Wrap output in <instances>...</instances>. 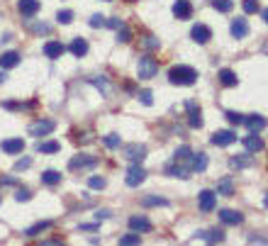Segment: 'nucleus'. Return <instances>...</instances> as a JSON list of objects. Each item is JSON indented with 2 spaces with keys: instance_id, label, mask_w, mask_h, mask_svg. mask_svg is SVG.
<instances>
[{
  "instance_id": "1",
  "label": "nucleus",
  "mask_w": 268,
  "mask_h": 246,
  "mask_svg": "<svg viewBox=\"0 0 268 246\" xmlns=\"http://www.w3.org/2000/svg\"><path fill=\"white\" fill-rule=\"evenodd\" d=\"M168 81L173 85H193L198 81V71L193 66H173L168 71Z\"/></svg>"
},
{
  "instance_id": "2",
  "label": "nucleus",
  "mask_w": 268,
  "mask_h": 246,
  "mask_svg": "<svg viewBox=\"0 0 268 246\" xmlns=\"http://www.w3.org/2000/svg\"><path fill=\"white\" fill-rule=\"evenodd\" d=\"M136 71H139V78L141 81H149V78H154L156 73H159V61L154 59V56H141L139 63H136Z\"/></svg>"
},
{
  "instance_id": "3",
  "label": "nucleus",
  "mask_w": 268,
  "mask_h": 246,
  "mask_svg": "<svg viewBox=\"0 0 268 246\" xmlns=\"http://www.w3.org/2000/svg\"><path fill=\"white\" fill-rule=\"evenodd\" d=\"M237 141V132L234 129H217L212 137H210V144L212 146H229Z\"/></svg>"
},
{
  "instance_id": "4",
  "label": "nucleus",
  "mask_w": 268,
  "mask_h": 246,
  "mask_svg": "<svg viewBox=\"0 0 268 246\" xmlns=\"http://www.w3.org/2000/svg\"><path fill=\"white\" fill-rule=\"evenodd\" d=\"M93 166H98V156H88V154H78L68 161L71 171H83V168H93Z\"/></svg>"
},
{
  "instance_id": "5",
  "label": "nucleus",
  "mask_w": 268,
  "mask_h": 246,
  "mask_svg": "<svg viewBox=\"0 0 268 246\" xmlns=\"http://www.w3.org/2000/svg\"><path fill=\"white\" fill-rule=\"evenodd\" d=\"M54 120H37V122L29 124V134L32 137H47V134H52L54 132Z\"/></svg>"
},
{
  "instance_id": "6",
  "label": "nucleus",
  "mask_w": 268,
  "mask_h": 246,
  "mask_svg": "<svg viewBox=\"0 0 268 246\" xmlns=\"http://www.w3.org/2000/svg\"><path fill=\"white\" fill-rule=\"evenodd\" d=\"M190 37H193V42L195 44H207L210 39H212V29L207 27V25H193V29H190Z\"/></svg>"
},
{
  "instance_id": "7",
  "label": "nucleus",
  "mask_w": 268,
  "mask_h": 246,
  "mask_svg": "<svg viewBox=\"0 0 268 246\" xmlns=\"http://www.w3.org/2000/svg\"><path fill=\"white\" fill-rule=\"evenodd\" d=\"M186 110H188V124H190L193 129H200L202 127V110L193 103V100L186 103Z\"/></svg>"
},
{
  "instance_id": "8",
  "label": "nucleus",
  "mask_w": 268,
  "mask_h": 246,
  "mask_svg": "<svg viewBox=\"0 0 268 246\" xmlns=\"http://www.w3.org/2000/svg\"><path fill=\"white\" fill-rule=\"evenodd\" d=\"M144 156H146V146L144 144H130V146H125V159H130L132 164L144 161Z\"/></svg>"
},
{
  "instance_id": "9",
  "label": "nucleus",
  "mask_w": 268,
  "mask_h": 246,
  "mask_svg": "<svg viewBox=\"0 0 268 246\" xmlns=\"http://www.w3.org/2000/svg\"><path fill=\"white\" fill-rule=\"evenodd\" d=\"M198 202H200L202 212H212V210H214V205H217V192H212V190H200Z\"/></svg>"
},
{
  "instance_id": "10",
  "label": "nucleus",
  "mask_w": 268,
  "mask_h": 246,
  "mask_svg": "<svg viewBox=\"0 0 268 246\" xmlns=\"http://www.w3.org/2000/svg\"><path fill=\"white\" fill-rule=\"evenodd\" d=\"M144 178H146V171H144L139 164H134L132 168L127 171V178H125V181H127V185H130V188H136V185L144 183Z\"/></svg>"
},
{
  "instance_id": "11",
  "label": "nucleus",
  "mask_w": 268,
  "mask_h": 246,
  "mask_svg": "<svg viewBox=\"0 0 268 246\" xmlns=\"http://www.w3.org/2000/svg\"><path fill=\"white\" fill-rule=\"evenodd\" d=\"M229 32H232V37H234V39H244V37L249 34V22H246L244 17H237V20H232Z\"/></svg>"
},
{
  "instance_id": "12",
  "label": "nucleus",
  "mask_w": 268,
  "mask_h": 246,
  "mask_svg": "<svg viewBox=\"0 0 268 246\" xmlns=\"http://www.w3.org/2000/svg\"><path fill=\"white\" fill-rule=\"evenodd\" d=\"M39 7H42L39 0H20V2H17V10H20L22 17H34V15L39 12Z\"/></svg>"
},
{
  "instance_id": "13",
  "label": "nucleus",
  "mask_w": 268,
  "mask_h": 246,
  "mask_svg": "<svg viewBox=\"0 0 268 246\" xmlns=\"http://www.w3.org/2000/svg\"><path fill=\"white\" fill-rule=\"evenodd\" d=\"M188 168L193 171V173H205L207 171V154H190V164H188Z\"/></svg>"
},
{
  "instance_id": "14",
  "label": "nucleus",
  "mask_w": 268,
  "mask_h": 246,
  "mask_svg": "<svg viewBox=\"0 0 268 246\" xmlns=\"http://www.w3.org/2000/svg\"><path fill=\"white\" fill-rule=\"evenodd\" d=\"M0 149H2L5 154H22V149H25V139H22V137L5 139V141L0 144Z\"/></svg>"
},
{
  "instance_id": "15",
  "label": "nucleus",
  "mask_w": 268,
  "mask_h": 246,
  "mask_svg": "<svg viewBox=\"0 0 268 246\" xmlns=\"http://www.w3.org/2000/svg\"><path fill=\"white\" fill-rule=\"evenodd\" d=\"M173 15H176L178 20H190L193 5H190L188 0H176V2H173Z\"/></svg>"
},
{
  "instance_id": "16",
  "label": "nucleus",
  "mask_w": 268,
  "mask_h": 246,
  "mask_svg": "<svg viewBox=\"0 0 268 246\" xmlns=\"http://www.w3.org/2000/svg\"><path fill=\"white\" fill-rule=\"evenodd\" d=\"M130 229L136 232V234L151 232V222H149L146 217H141V215H134V217H130Z\"/></svg>"
},
{
  "instance_id": "17",
  "label": "nucleus",
  "mask_w": 268,
  "mask_h": 246,
  "mask_svg": "<svg viewBox=\"0 0 268 246\" xmlns=\"http://www.w3.org/2000/svg\"><path fill=\"white\" fill-rule=\"evenodd\" d=\"M64 52H66V47H64L61 42H47V44H44V56H47V59H61Z\"/></svg>"
},
{
  "instance_id": "18",
  "label": "nucleus",
  "mask_w": 268,
  "mask_h": 246,
  "mask_svg": "<svg viewBox=\"0 0 268 246\" xmlns=\"http://www.w3.org/2000/svg\"><path fill=\"white\" fill-rule=\"evenodd\" d=\"M219 219H222V224H232V227H237V224L244 222V215L237 212V210H222V212H219Z\"/></svg>"
},
{
  "instance_id": "19",
  "label": "nucleus",
  "mask_w": 268,
  "mask_h": 246,
  "mask_svg": "<svg viewBox=\"0 0 268 246\" xmlns=\"http://www.w3.org/2000/svg\"><path fill=\"white\" fill-rule=\"evenodd\" d=\"M244 146H246V151H261L264 149V139L259 137V132H251L249 137H244Z\"/></svg>"
},
{
  "instance_id": "20",
  "label": "nucleus",
  "mask_w": 268,
  "mask_h": 246,
  "mask_svg": "<svg viewBox=\"0 0 268 246\" xmlns=\"http://www.w3.org/2000/svg\"><path fill=\"white\" fill-rule=\"evenodd\" d=\"M190 146H181V149H176V154H173V164H178V166H186L188 168V164H190ZM190 171V168H188Z\"/></svg>"
},
{
  "instance_id": "21",
  "label": "nucleus",
  "mask_w": 268,
  "mask_h": 246,
  "mask_svg": "<svg viewBox=\"0 0 268 246\" xmlns=\"http://www.w3.org/2000/svg\"><path fill=\"white\" fill-rule=\"evenodd\" d=\"M198 239H205V242H210V244H222V242H224V232H222V229L198 232Z\"/></svg>"
},
{
  "instance_id": "22",
  "label": "nucleus",
  "mask_w": 268,
  "mask_h": 246,
  "mask_svg": "<svg viewBox=\"0 0 268 246\" xmlns=\"http://www.w3.org/2000/svg\"><path fill=\"white\" fill-rule=\"evenodd\" d=\"M71 54H73L76 59L85 56V54H88V42H85L83 37H76V39L71 42Z\"/></svg>"
},
{
  "instance_id": "23",
  "label": "nucleus",
  "mask_w": 268,
  "mask_h": 246,
  "mask_svg": "<svg viewBox=\"0 0 268 246\" xmlns=\"http://www.w3.org/2000/svg\"><path fill=\"white\" fill-rule=\"evenodd\" d=\"M244 124H246L251 132H261V129H266V117H261V115H246Z\"/></svg>"
},
{
  "instance_id": "24",
  "label": "nucleus",
  "mask_w": 268,
  "mask_h": 246,
  "mask_svg": "<svg viewBox=\"0 0 268 246\" xmlns=\"http://www.w3.org/2000/svg\"><path fill=\"white\" fill-rule=\"evenodd\" d=\"M219 83L227 85V88H234V85L239 83V78H237V73H234L232 68H222V71H219Z\"/></svg>"
},
{
  "instance_id": "25",
  "label": "nucleus",
  "mask_w": 268,
  "mask_h": 246,
  "mask_svg": "<svg viewBox=\"0 0 268 246\" xmlns=\"http://www.w3.org/2000/svg\"><path fill=\"white\" fill-rule=\"evenodd\" d=\"M141 207H168V200L159 195H146L141 197Z\"/></svg>"
},
{
  "instance_id": "26",
  "label": "nucleus",
  "mask_w": 268,
  "mask_h": 246,
  "mask_svg": "<svg viewBox=\"0 0 268 246\" xmlns=\"http://www.w3.org/2000/svg\"><path fill=\"white\" fill-rule=\"evenodd\" d=\"M217 195H224V197H232L234 195V183L229 176H224L219 183H217Z\"/></svg>"
},
{
  "instance_id": "27",
  "label": "nucleus",
  "mask_w": 268,
  "mask_h": 246,
  "mask_svg": "<svg viewBox=\"0 0 268 246\" xmlns=\"http://www.w3.org/2000/svg\"><path fill=\"white\" fill-rule=\"evenodd\" d=\"M20 63V54L17 52H5L0 56V68H15Z\"/></svg>"
},
{
  "instance_id": "28",
  "label": "nucleus",
  "mask_w": 268,
  "mask_h": 246,
  "mask_svg": "<svg viewBox=\"0 0 268 246\" xmlns=\"http://www.w3.org/2000/svg\"><path fill=\"white\" fill-rule=\"evenodd\" d=\"M188 168L186 166H178V164H168L166 166V176H171V178H188Z\"/></svg>"
},
{
  "instance_id": "29",
  "label": "nucleus",
  "mask_w": 268,
  "mask_h": 246,
  "mask_svg": "<svg viewBox=\"0 0 268 246\" xmlns=\"http://www.w3.org/2000/svg\"><path fill=\"white\" fill-rule=\"evenodd\" d=\"M54 227V222H37L34 227H29L27 232H25V237H39L42 232H47V229H52Z\"/></svg>"
},
{
  "instance_id": "30",
  "label": "nucleus",
  "mask_w": 268,
  "mask_h": 246,
  "mask_svg": "<svg viewBox=\"0 0 268 246\" xmlns=\"http://www.w3.org/2000/svg\"><path fill=\"white\" fill-rule=\"evenodd\" d=\"M59 149H61L59 141H39V144H37V151H39V154H56Z\"/></svg>"
},
{
  "instance_id": "31",
  "label": "nucleus",
  "mask_w": 268,
  "mask_h": 246,
  "mask_svg": "<svg viewBox=\"0 0 268 246\" xmlns=\"http://www.w3.org/2000/svg\"><path fill=\"white\" fill-rule=\"evenodd\" d=\"M229 166L237 168V171H241V168H249V166H251V159L244 156V154H241V156H232V159H229Z\"/></svg>"
},
{
  "instance_id": "32",
  "label": "nucleus",
  "mask_w": 268,
  "mask_h": 246,
  "mask_svg": "<svg viewBox=\"0 0 268 246\" xmlns=\"http://www.w3.org/2000/svg\"><path fill=\"white\" fill-rule=\"evenodd\" d=\"M42 183H44V185H56V183H61V173L49 168V171H44V173H42Z\"/></svg>"
},
{
  "instance_id": "33",
  "label": "nucleus",
  "mask_w": 268,
  "mask_h": 246,
  "mask_svg": "<svg viewBox=\"0 0 268 246\" xmlns=\"http://www.w3.org/2000/svg\"><path fill=\"white\" fill-rule=\"evenodd\" d=\"M29 29H32L34 34H49V32H52V27H49L47 22H29Z\"/></svg>"
},
{
  "instance_id": "34",
  "label": "nucleus",
  "mask_w": 268,
  "mask_h": 246,
  "mask_svg": "<svg viewBox=\"0 0 268 246\" xmlns=\"http://www.w3.org/2000/svg\"><path fill=\"white\" fill-rule=\"evenodd\" d=\"M103 144H105L107 149H120L122 139H120L117 134H107V137H103Z\"/></svg>"
},
{
  "instance_id": "35",
  "label": "nucleus",
  "mask_w": 268,
  "mask_h": 246,
  "mask_svg": "<svg viewBox=\"0 0 268 246\" xmlns=\"http://www.w3.org/2000/svg\"><path fill=\"white\" fill-rule=\"evenodd\" d=\"M212 7H214L217 12H229V10L234 7V2H232V0H212Z\"/></svg>"
},
{
  "instance_id": "36",
  "label": "nucleus",
  "mask_w": 268,
  "mask_h": 246,
  "mask_svg": "<svg viewBox=\"0 0 268 246\" xmlns=\"http://www.w3.org/2000/svg\"><path fill=\"white\" fill-rule=\"evenodd\" d=\"M117 32V42H122V44H127L130 39H132V32H130V27L127 25H122L120 29H115Z\"/></svg>"
},
{
  "instance_id": "37",
  "label": "nucleus",
  "mask_w": 268,
  "mask_h": 246,
  "mask_svg": "<svg viewBox=\"0 0 268 246\" xmlns=\"http://www.w3.org/2000/svg\"><path fill=\"white\" fill-rule=\"evenodd\" d=\"M224 117H227L232 124H244V120H246V115H241V112H234V110H227V112H224Z\"/></svg>"
},
{
  "instance_id": "38",
  "label": "nucleus",
  "mask_w": 268,
  "mask_h": 246,
  "mask_svg": "<svg viewBox=\"0 0 268 246\" xmlns=\"http://www.w3.org/2000/svg\"><path fill=\"white\" fill-rule=\"evenodd\" d=\"M139 242H141V239H139V234H136V232L120 237V244H122V246H132V244H139Z\"/></svg>"
},
{
  "instance_id": "39",
  "label": "nucleus",
  "mask_w": 268,
  "mask_h": 246,
  "mask_svg": "<svg viewBox=\"0 0 268 246\" xmlns=\"http://www.w3.org/2000/svg\"><path fill=\"white\" fill-rule=\"evenodd\" d=\"M90 83L95 85V88H100L103 90V95H107V90H110V85H107V81L100 76V78H90Z\"/></svg>"
},
{
  "instance_id": "40",
  "label": "nucleus",
  "mask_w": 268,
  "mask_h": 246,
  "mask_svg": "<svg viewBox=\"0 0 268 246\" xmlns=\"http://www.w3.org/2000/svg\"><path fill=\"white\" fill-rule=\"evenodd\" d=\"M56 20H59L61 25H71V22H73V12H71V10H59Z\"/></svg>"
},
{
  "instance_id": "41",
  "label": "nucleus",
  "mask_w": 268,
  "mask_h": 246,
  "mask_svg": "<svg viewBox=\"0 0 268 246\" xmlns=\"http://www.w3.org/2000/svg\"><path fill=\"white\" fill-rule=\"evenodd\" d=\"M88 25H90V27H95V29H98V27H105V25H107V20H105V17H103V15H93V17H90V20H88Z\"/></svg>"
},
{
  "instance_id": "42",
  "label": "nucleus",
  "mask_w": 268,
  "mask_h": 246,
  "mask_svg": "<svg viewBox=\"0 0 268 246\" xmlns=\"http://www.w3.org/2000/svg\"><path fill=\"white\" fill-rule=\"evenodd\" d=\"M244 12H246V15L259 12V0H244Z\"/></svg>"
},
{
  "instance_id": "43",
  "label": "nucleus",
  "mask_w": 268,
  "mask_h": 246,
  "mask_svg": "<svg viewBox=\"0 0 268 246\" xmlns=\"http://www.w3.org/2000/svg\"><path fill=\"white\" fill-rule=\"evenodd\" d=\"M29 197H32V192H29L27 188H20V190L15 192V200H17V202H27Z\"/></svg>"
},
{
  "instance_id": "44",
  "label": "nucleus",
  "mask_w": 268,
  "mask_h": 246,
  "mask_svg": "<svg viewBox=\"0 0 268 246\" xmlns=\"http://www.w3.org/2000/svg\"><path fill=\"white\" fill-rule=\"evenodd\" d=\"M88 185H90L93 190H103V188H105V178H98V176H93V178H88Z\"/></svg>"
},
{
  "instance_id": "45",
  "label": "nucleus",
  "mask_w": 268,
  "mask_h": 246,
  "mask_svg": "<svg viewBox=\"0 0 268 246\" xmlns=\"http://www.w3.org/2000/svg\"><path fill=\"white\" fill-rule=\"evenodd\" d=\"M136 98H139V100H141V103H144L146 108H149V105L154 103V95H151V90H141V93H139Z\"/></svg>"
},
{
  "instance_id": "46",
  "label": "nucleus",
  "mask_w": 268,
  "mask_h": 246,
  "mask_svg": "<svg viewBox=\"0 0 268 246\" xmlns=\"http://www.w3.org/2000/svg\"><path fill=\"white\" fill-rule=\"evenodd\" d=\"M144 47H146V49H159V39L149 34V37H144Z\"/></svg>"
},
{
  "instance_id": "47",
  "label": "nucleus",
  "mask_w": 268,
  "mask_h": 246,
  "mask_svg": "<svg viewBox=\"0 0 268 246\" xmlns=\"http://www.w3.org/2000/svg\"><path fill=\"white\" fill-rule=\"evenodd\" d=\"M32 166V159H20L17 164H15V171H25V168H29Z\"/></svg>"
},
{
  "instance_id": "48",
  "label": "nucleus",
  "mask_w": 268,
  "mask_h": 246,
  "mask_svg": "<svg viewBox=\"0 0 268 246\" xmlns=\"http://www.w3.org/2000/svg\"><path fill=\"white\" fill-rule=\"evenodd\" d=\"M122 25H125V22H122L120 17H115V20H107V25H105V27H112V29H120Z\"/></svg>"
},
{
  "instance_id": "49",
  "label": "nucleus",
  "mask_w": 268,
  "mask_h": 246,
  "mask_svg": "<svg viewBox=\"0 0 268 246\" xmlns=\"http://www.w3.org/2000/svg\"><path fill=\"white\" fill-rule=\"evenodd\" d=\"M110 215H112V212H110V210H100V212H98V215H95V217H98V219H107V217H110Z\"/></svg>"
},
{
  "instance_id": "50",
  "label": "nucleus",
  "mask_w": 268,
  "mask_h": 246,
  "mask_svg": "<svg viewBox=\"0 0 268 246\" xmlns=\"http://www.w3.org/2000/svg\"><path fill=\"white\" fill-rule=\"evenodd\" d=\"M80 229L83 232H93V229H98V224H80Z\"/></svg>"
},
{
  "instance_id": "51",
  "label": "nucleus",
  "mask_w": 268,
  "mask_h": 246,
  "mask_svg": "<svg viewBox=\"0 0 268 246\" xmlns=\"http://www.w3.org/2000/svg\"><path fill=\"white\" fill-rule=\"evenodd\" d=\"M0 185H15L12 178H0Z\"/></svg>"
},
{
  "instance_id": "52",
  "label": "nucleus",
  "mask_w": 268,
  "mask_h": 246,
  "mask_svg": "<svg viewBox=\"0 0 268 246\" xmlns=\"http://www.w3.org/2000/svg\"><path fill=\"white\" fill-rule=\"evenodd\" d=\"M5 81H7V73H5V68H2V71H0V83H5Z\"/></svg>"
},
{
  "instance_id": "53",
  "label": "nucleus",
  "mask_w": 268,
  "mask_h": 246,
  "mask_svg": "<svg viewBox=\"0 0 268 246\" xmlns=\"http://www.w3.org/2000/svg\"><path fill=\"white\" fill-rule=\"evenodd\" d=\"M264 22L268 25V10H264Z\"/></svg>"
},
{
  "instance_id": "54",
  "label": "nucleus",
  "mask_w": 268,
  "mask_h": 246,
  "mask_svg": "<svg viewBox=\"0 0 268 246\" xmlns=\"http://www.w3.org/2000/svg\"><path fill=\"white\" fill-rule=\"evenodd\" d=\"M264 205H266V207H268V195H266V200H264Z\"/></svg>"
},
{
  "instance_id": "55",
  "label": "nucleus",
  "mask_w": 268,
  "mask_h": 246,
  "mask_svg": "<svg viewBox=\"0 0 268 246\" xmlns=\"http://www.w3.org/2000/svg\"><path fill=\"white\" fill-rule=\"evenodd\" d=\"M0 202H2V197H0Z\"/></svg>"
}]
</instances>
